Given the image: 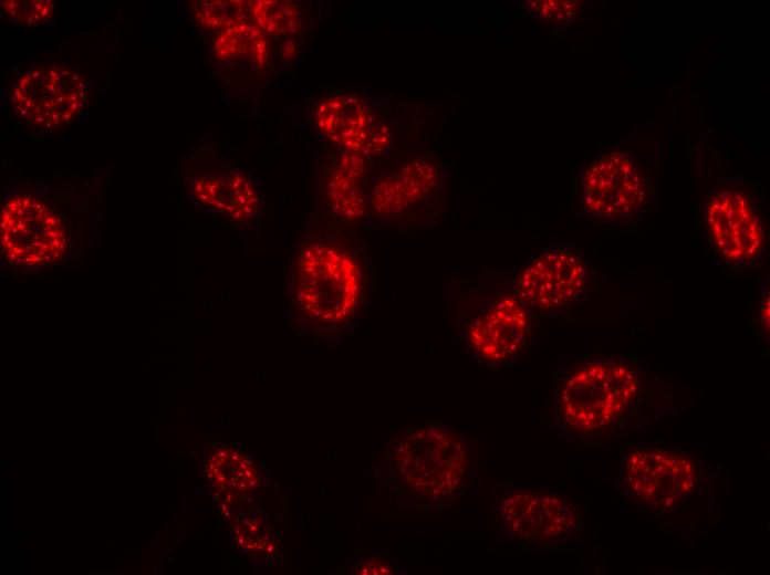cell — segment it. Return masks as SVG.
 Wrapping results in <instances>:
<instances>
[{
	"label": "cell",
	"mask_w": 770,
	"mask_h": 575,
	"mask_svg": "<svg viewBox=\"0 0 770 575\" xmlns=\"http://www.w3.org/2000/svg\"><path fill=\"white\" fill-rule=\"evenodd\" d=\"M658 178L657 155H644L636 137L606 144L578 166L581 207L602 224L624 229L635 226L655 205Z\"/></svg>",
	"instance_id": "3957f363"
},
{
	"label": "cell",
	"mask_w": 770,
	"mask_h": 575,
	"mask_svg": "<svg viewBox=\"0 0 770 575\" xmlns=\"http://www.w3.org/2000/svg\"><path fill=\"white\" fill-rule=\"evenodd\" d=\"M710 481L704 461L689 450L643 441L625 449L617 488L626 502L648 516L677 521Z\"/></svg>",
	"instance_id": "277c9868"
},
{
	"label": "cell",
	"mask_w": 770,
	"mask_h": 575,
	"mask_svg": "<svg viewBox=\"0 0 770 575\" xmlns=\"http://www.w3.org/2000/svg\"><path fill=\"white\" fill-rule=\"evenodd\" d=\"M327 201L333 213L344 220H357L366 210L358 180L336 168L327 178Z\"/></svg>",
	"instance_id": "2e32d148"
},
{
	"label": "cell",
	"mask_w": 770,
	"mask_h": 575,
	"mask_svg": "<svg viewBox=\"0 0 770 575\" xmlns=\"http://www.w3.org/2000/svg\"><path fill=\"white\" fill-rule=\"evenodd\" d=\"M693 391L627 354L582 355L553 376L550 425L571 442L620 441L686 412Z\"/></svg>",
	"instance_id": "6da1fadb"
},
{
	"label": "cell",
	"mask_w": 770,
	"mask_h": 575,
	"mask_svg": "<svg viewBox=\"0 0 770 575\" xmlns=\"http://www.w3.org/2000/svg\"><path fill=\"white\" fill-rule=\"evenodd\" d=\"M526 3L529 17L553 30L571 28L584 17V6L580 1L542 0Z\"/></svg>",
	"instance_id": "e0dca14e"
},
{
	"label": "cell",
	"mask_w": 770,
	"mask_h": 575,
	"mask_svg": "<svg viewBox=\"0 0 770 575\" xmlns=\"http://www.w3.org/2000/svg\"><path fill=\"white\" fill-rule=\"evenodd\" d=\"M691 157L704 253L722 271H751L769 244L763 185L732 170L716 148L697 145Z\"/></svg>",
	"instance_id": "7a4b0ae2"
},
{
	"label": "cell",
	"mask_w": 770,
	"mask_h": 575,
	"mask_svg": "<svg viewBox=\"0 0 770 575\" xmlns=\"http://www.w3.org/2000/svg\"><path fill=\"white\" fill-rule=\"evenodd\" d=\"M388 459L400 483L427 500L451 496L470 468L467 445L455 431L427 426L399 435L388 448Z\"/></svg>",
	"instance_id": "5b68a950"
},
{
	"label": "cell",
	"mask_w": 770,
	"mask_h": 575,
	"mask_svg": "<svg viewBox=\"0 0 770 575\" xmlns=\"http://www.w3.org/2000/svg\"><path fill=\"white\" fill-rule=\"evenodd\" d=\"M595 280L594 268L576 249L550 245L524 263L514 294L533 314L555 316L584 299Z\"/></svg>",
	"instance_id": "ba28073f"
},
{
	"label": "cell",
	"mask_w": 770,
	"mask_h": 575,
	"mask_svg": "<svg viewBox=\"0 0 770 575\" xmlns=\"http://www.w3.org/2000/svg\"><path fill=\"white\" fill-rule=\"evenodd\" d=\"M89 92L85 79L71 69L37 67L19 77L11 102L24 121L49 129L71 122L86 103Z\"/></svg>",
	"instance_id": "30bf717a"
},
{
	"label": "cell",
	"mask_w": 770,
	"mask_h": 575,
	"mask_svg": "<svg viewBox=\"0 0 770 575\" xmlns=\"http://www.w3.org/2000/svg\"><path fill=\"white\" fill-rule=\"evenodd\" d=\"M770 282L769 274L756 280L748 302L749 326L756 339L769 343Z\"/></svg>",
	"instance_id": "ffe728a7"
},
{
	"label": "cell",
	"mask_w": 770,
	"mask_h": 575,
	"mask_svg": "<svg viewBox=\"0 0 770 575\" xmlns=\"http://www.w3.org/2000/svg\"><path fill=\"white\" fill-rule=\"evenodd\" d=\"M1 249L14 264L37 266L59 260L66 248L60 218L28 195L10 197L1 210Z\"/></svg>",
	"instance_id": "9c48e42d"
},
{
	"label": "cell",
	"mask_w": 770,
	"mask_h": 575,
	"mask_svg": "<svg viewBox=\"0 0 770 575\" xmlns=\"http://www.w3.org/2000/svg\"><path fill=\"white\" fill-rule=\"evenodd\" d=\"M249 3V11L254 24L264 34H293L301 28L300 12L295 6L288 1L256 0Z\"/></svg>",
	"instance_id": "9a60e30c"
},
{
	"label": "cell",
	"mask_w": 770,
	"mask_h": 575,
	"mask_svg": "<svg viewBox=\"0 0 770 575\" xmlns=\"http://www.w3.org/2000/svg\"><path fill=\"white\" fill-rule=\"evenodd\" d=\"M362 290L361 268L342 248L327 243L304 247L294 271V295L312 321L337 324L354 313Z\"/></svg>",
	"instance_id": "8992f818"
},
{
	"label": "cell",
	"mask_w": 770,
	"mask_h": 575,
	"mask_svg": "<svg viewBox=\"0 0 770 575\" xmlns=\"http://www.w3.org/2000/svg\"><path fill=\"white\" fill-rule=\"evenodd\" d=\"M192 194L202 205L235 221H247L258 210V196L252 182L238 171L197 177L192 182Z\"/></svg>",
	"instance_id": "4fadbf2b"
},
{
	"label": "cell",
	"mask_w": 770,
	"mask_h": 575,
	"mask_svg": "<svg viewBox=\"0 0 770 575\" xmlns=\"http://www.w3.org/2000/svg\"><path fill=\"white\" fill-rule=\"evenodd\" d=\"M315 122L330 140L363 157L378 156L391 144L387 124L351 94L322 101L316 108Z\"/></svg>",
	"instance_id": "7c38bea8"
},
{
	"label": "cell",
	"mask_w": 770,
	"mask_h": 575,
	"mask_svg": "<svg viewBox=\"0 0 770 575\" xmlns=\"http://www.w3.org/2000/svg\"><path fill=\"white\" fill-rule=\"evenodd\" d=\"M407 202L397 175L386 176L379 179L372 192V207L378 215H395L405 210Z\"/></svg>",
	"instance_id": "44dd1931"
},
{
	"label": "cell",
	"mask_w": 770,
	"mask_h": 575,
	"mask_svg": "<svg viewBox=\"0 0 770 575\" xmlns=\"http://www.w3.org/2000/svg\"><path fill=\"white\" fill-rule=\"evenodd\" d=\"M533 313L516 295L495 300L468 330L470 348L489 363H504L523 353L532 331Z\"/></svg>",
	"instance_id": "8fae6325"
},
{
	"label": "cell",
	"mask_w": 770,
	"mask_h": 575,
	"mask_svg": "<svg viewBox=\"0 0 770 575\" xmlns=\"http://www.w3.org/2000/svg\"><path fill=\"white\" fill-rule=\"evenodd\" d=\"M491 508L500 531L529 548L566 544L580 534L576 504L558 491L502 487L493 491Z\"/></svg>",
	"instance_id": "52a82bcc"
},
{
	"label": "cell",
	"mask_w": 770,
	"mask_h": 575,
	"mask_svg": "<svg viewBox=\"0 0 770 575\" xmlns=\"http://www.w3.org/2000/svg\"><path fill=\"white\" fill-rule=\"evenodd\" d=\"M360 574H391V567L379 561L370 560L360 566L357 569Z\"/></svg>",
	"instance_id": "cb8c5ba5"
},
{
	"label": "cell",
	"mask_w": 770,
	"mask_h": 575,
	"mask_svg": "<svg viewBox=\"0 0 770 575\" xmlns=\"http://www.w3.org/2000/svg\"><path fill=\"white\" fill-rule=\"evenodd\" d=\"M335 168L344 175L360 180L365 171V160L362 155L346 149L340 155Z\"/></svg>",
	"instance_id": "603a6c76"
},
{
	"label": "cell",
	"mask_w": 770,
	"mask_h": 575,
	"mask_svg": "<svg viewBox=\"0 0 770 575\" xmlns=\"http://www.w3.org/2000/svg\"><path fill=\"white\" fill-rule=\"evenodd\" d=\"M249 4L240 0L197 1L194 15L197 21L211 29H227L246 21Z\"/></svg>",
	"instance_id": "ac0fdd59"
},
{
	"label": "cell",
	"mask_w": 770,
	"mask_h": 575,
	"mask_svg": "<svg viewBox=\"0 0 770 575\" xmlns=\"http://www.w3.org/2000/svg\"><path fill=\"white\" fill-rule=\"evenodd\" d=\"M396 175L407 202L412 205L431 191L438 172L431 161L418 158L405 164Z\"/></svg>",
	"instance_id": "d6986e66"
},
{
	"label": "cell",
	"mask_w": 770,
	"mask_h": 575,
	"mask_svg": "<svg viewBox=\"0 0 770 575\" xmlns=\"http://www.w3.org/2000/svg\"><path fill=\"white\" fill-rule=\"evenodd\" d=\"M51 0H6L1 1L3 14L27 25L39 24L48 20L53 12Z\"/></svg>",
	"instance_id": "7402d4cb"
},
{
	"label": "cell",
	"mask_w": 770,
	"mask_h": 575,
	"mask_svg": "<svg viewBox=\"0 0 770 575\" xmlns=\"http://www.w3.org/2000/svg\"><path fill=\"white\" fill-rule=\"evenodd\" d=\"M214 55L221 63L250 62L257 69H264L268 42L254 23L242 21L223 29L216 36Z\"/></svg>",
	"instance_id": "5bb4252c"
}]
</instances>
